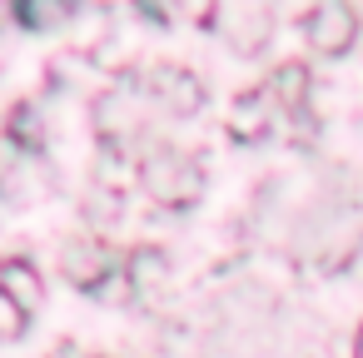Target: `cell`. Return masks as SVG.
<instances>
[{
    "label": "cell",
    "mask_w": 363,
    "mask_h": 358,
    "mask_svg": "<svg viewBox=\"0 0 363 358\" xmlns=\"http://www.w3.org/2000/svg\"><path fill=\"white\" fill-rule=\"evenodd\" d=\"M140 184L155 204L164 209H189L199 194H204V169L189 160V155H174V150H155L145 164H140Z\"/></svg>",
    "instance_id": "obj_1"
},
{
    "label": "cell",
    "mask_w": 363,
    "mask_h": 358,
    "mask_svg": "<svg viewBox=\"0 0 363 358\" xmlns=\"http://www.w3.org/2000/svg\"><path fill=\"white\" fill-rule=\"evenodd\" d=\"M303 35L318 55H343L358 40V16L348 0H313V11L303 16Z\"/></svg>",
    "instance_id": "obj_2"
},
{
    "label": "cell",
    "mask_w": 363,
    "mask_h": 358,
    "mask_svg": "<svg viewBox=\"0 0 363 358\" xmlns=\"http://www.w3.org/2000/svg\"><path fill=\"white\" fill-rule=\"evenodd\" d=\"M60 274L85 289V293H100L105 279H120V254L105 244V239H75L65 254H60Z\"/></svg>",
    "instance_id": "obj_3"
},
{
    "label": "cell",
    "mask_w": 363,
    "mask_h": 358,
    "mask_svg": "<svg viewBox=\"0 0 363 358\" xmlns=\"http://www.w3.org/2000/svg\"><path fill=\"white\" fill-rule=\"evenodd\" d=\"M145 90H150L155 100H164L174 115H194V110L204 105V85H199L189 70H179V65H155V70L145 75Z\"/></svg>",
    "instance_id": "obj_4"
},
{
    "label": "cell",
    "mask_w": 363,
    "mask_h": 358,
    "mask_svg": "<svg viewBox=\"0 0 363 358\" xmlns=\"http://www.w3.org/2000/svg\"><path fill=\"white\" fill-rule=\"evenodd\" d=\"M269 100H274L284 115L303 120V115H308V65H298V60H284V65L269 75Z\"/></svg>",
    "instance_id": "obj_5"
},
{
    "label": "cell",
    "mask_w": 363,
    "mask_h": 358,
    "mask_svg": "<svg viewBox=\"0 0 363 358\" xmlns=\"http://www.w3.org/2000/svg\"><path fill=\"white\" fill-rule=\"evenodd\" d=\"M229 135H234L239 145H254V140L269 135V90H249V95L234 100V110H229Z\"/></svg>",
    "instance_id": "obj_6"
},
{
    "label": "cell",
    "mask_w": 363,
    "mask_h": 358,
    "mask_svg": "<svg viewBox=\"0 0 363 358\" xmlns=\"http://www.w3.org/2000/svg\"><path fill=\"white\" fill-rule=\"evenodd\" d=\"M11 6H16V21L26 30H55L80 11V0H11Z\"/></svg>",
    "instance_id": "obj_7"
},
{
    "label": "cell",
    "mask_w": 363,
    "mask_h": 358,
    "mask_svg": "<svg viewBox=\"0 0 363 358\" xmlns=\"http://www.w3.org/2000/svg\"><path fill=\"white\" fill-rule=\"evenodd\" d=\"M0 289H6L26 313L40 303V274H35L26 259H6V264H0Z\"/></svg>",
    "instance_id": "obj_8"
},
{
    "label": "cell",
    "mask_w": 363,
    "mask_h": 358,
    "mask_svg": "<svg viewBox=\"0 0 363 358\" xmlns=\"http://www.w3.org/2000/svg\"><path fill=\"white\" fill-rule=\"evenodd\" d=\"M125 264H130V274H125V279H130V289H140V293H145V289H155V284L169 274V259H164L160 249H135Z\"/></svg>",
    "instance_id": "obj_9"
},
{
    "label": "cell",
    "mask_w": 363,
    "mask_h": 358,
    "mask_svg": "<svg viewBox=\"0 0 363 358\" xmlns=\"http://www.w3.org/2000/svg\"><path fill=\"white\" fill-rule=\"evenodd\" d=\"M6 135H11L21 150H40V140H45L40 110H35V105H16V110H11V125H6Z\"/></svg>",
    "instance_id": "obj_10"
},
{
    "label": "cell",
    "mask_w": 363,
    "mask_h": 358,
    "mask_svg": "<svg viewBox=\"0 0 363 358\" xmlns=\"http://www.w3.org/2000/svg\"><path fill=\"white\" fill-rule=\"evenodd\" d=\"M26 318H30V313H26V308H21L6 289H0V343L21 338V333H26Z\"/></svg>",
    "instance_id": "obj_11"
},
{
    "label": "cell",
    "mask_w": 363,
    "mask_h": 358,
    "mask_svg": "<svg viewBox=\"0 0 363 358\" xmlns=\"http://www.w3.org/2000/svg\"><path fill=\"white\" fill-rule=\"evenodd\" d=\"M179 16H184L189 26H214L219 0H179Z\"/></svg>",
    "instance_id": "obj_12"
},
{
    "label": "cell",
    "mask_w": 363,
    "mask_h": 358,
    "mask_svg": "<svg viewBox=\"0 0 363 358\" xmlns=\"http://www.w3.org/2000/svg\"><path fill=\"white\" fill-rule=\"evenodd\" d=\"M135 11H140V16H150V21H160V26L169 21V11L160 6V0H135Z\"/></svg>",
    "instance_id": "obj_13"
},
{
    "label": "cell",
    "mask_w": 363,
    "mask_h": 358,
    "mask_svg": "<svg viewBox=\"0 0 363 358\" xmlns=\"http://www.w3.org/2000/svg\"><path fill=\"white\" fill-rule=\"evenodd\" d=\"M55 358H95V353H75V348H60Z\"/></svg>",
    "instance_id": "obj_14"
},
{
    "label": "cell",
    "mask_w": 363,
    "mask_h": 358,
    "mask_svg": "<svg viewBox=\"0 0 363 358\" xmlns=\"http://www.w3.org/2000/svg\"><path fill=\"white\" fill-rule=\"evenodd\" d=\"M353 358H363V328H358V338H353Z\"/></svg>",
    "instance_id": "obj_15"
}]
</instances>
